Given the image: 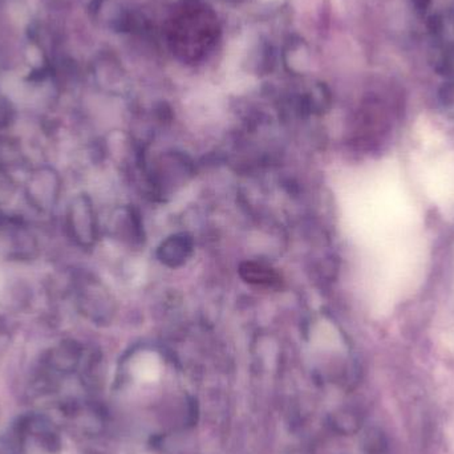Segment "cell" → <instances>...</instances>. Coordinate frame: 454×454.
I'll list each match as a JSON object with an SVG mask.
<instances>
[{
    "label": "cell",
    "instance_id": "cell-1",
    "mask_svg": "<svg viewBox=\"0 0 454 454\" xmlns=\"http://www.w3.org/2000/svg\"><path fill=\"white\" fill-rule=\"evenodd\" d=\"M191 250V240L185 235L172 237L165 242V245H162L161 261L175 266V264L181 263L184 259L188 258Z\"/></svg>",
    "mask_w": 454,
    "mask_h": 454
},
{
    "label": "cell",
    "instance_id": "cell-2",
    "mask_svg": "<svg viewBox=\"0 0 454 454\" xmlns=\"http://www.w3.org/2000/svg\"><path fill=\"white\" fill-rule=\"evenodd\" d=\"M240 272L247 282L255 283V285L272 286L278 282V275L263 264L246 263L240 269Z\"/></svg>",
    "mask_w": 454,
    "mask_h": 454
}]
</instances>
